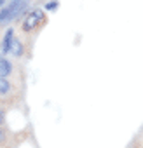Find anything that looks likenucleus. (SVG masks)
<instances>
[{
  "label": "nucleus",
  "instance_id": "nucleus-1",
  "mask_svg": "<svg viewBox=\"0 0 143 148\" xmlns=\"http://www.w3.org/2000/svg\"><path fill=\"white\" fill-rule=\"evenodd\" d=\"M42 21H44V12H42L40 9H35V11H32V12L25 18V21H23V30H25V32H32V30L37 28Z\"/></svg>",
  "mask_w": 143,
  "mask_h": 148
},
{
  "label": "nucleus",
  "instance_id": "nucleus-2",
  "mask_svg": "<svg viewBox=\"0 0 143 148\" xmlns=\"http://www.w3.org/2000/svg\"><path fill=\"white\" fill-rule=\"evenodd\" d=\"M23 2V0H11V2L7 5L2 7V11H0V23H6L7 19L12 18V14L16 12V9L19 7V4Z\"/></svg>",
  "mask_w": 143,
  "mask_h": 148
},
{
  "label": "nucleus",
  "instance_id": "nucleus-3",
  "mask_svg": "<svg viewBox=\"0 0 143 148\" xmlns=\"http://www.w3.org/2000/svg\"><path fill=\"white\" fill-rule=\"evenodd\" d=\"M12 40H14V30L9 28L2 38V45H0V54H7L11 52V45H12Z\"/></svg>",
  "mask_w": 143,
  "mask_h": 148
},
{
  "label": "nucleus",
  "instance_id": "nucleus-4",
  "mask_svg": "<svg viewBox=\"0 0 143 148\" xmlns=\"http://www.w3.org/2000/svg\"><path fill=\"white\" fill-rule=\"evenodd\" d=\"M11 70H12V66L7 59H0V79H6L11 73Z\"/></svg>",
  "mask_w": 143,
  "mask_h": 148
},
{
  "label": "nucleus",
  "instance_id": "nucleus-5",
  "mask_svg": "<svg viewBox=\"0 0 143 148\" xmlns=\"http://www.w3.org/2000/svg\"><path fill=\"white\" fill-rule=\"evenodd\" d=\"M11 52L14 54V56H21L23 54V45H21V42L19 40H12V45H11Z\"/></svg>",
  "mask_w": 143,
  "mask_h": 148
},
{
  "label": "nucleus",
  "instance_id": "nucleus-6",
  "mask_svg": "<svg viewBox=\"0 0 143 148\" xmlns=\"http://www.w3.org/2000/svg\"><path fill=\"white\" fill-rule=\"evenodd\" d=\"M26 7H28V2H25V0H23V2L19 4V7L16 9V12L12 14V18H11V19H16V18H19V16H21V14L26 11Z\"/></svg>",
  "mask_w": 143,
  "mask_h": 148
},
{
  "label": "nucleus",
  "instance_id": "nucleus-7",
  "mask_svg": "<svg viewBox=\"0 0 143 148\" xmlns=\"http://www.w3.org/2000/svg\"><path fill=\"white\" fill-rule=\"evenodd\" d=\"M11 89V84L7 82V79H0V94H7Z\"/></svg>",
  "mask_w": 143,
  "mask_h": 148
},
{
  "label": "nucleus",
  "instance_id": "nucleus-8",
  "mask_svg": "<svg viewBox=\"0 0 143 148\" xmlns=\"http://www.w3.org/2000/svg\"><path fill=\"white\" fill-rule=\"evenodd\" d=\"M56 7H58V4H56V2H51V4H47V9H49V11H54Z\"/></svg>",
  "mask_w": 143,
  "mask_h": 148
},
{
  "label": "nucleus",
  "instance_id": "nucleus-9",
  "mask_svg": "<svg viewBox=\"0 0 143 148\" xmlns=\"http://www.w3.org/2000/svg\"><path fill=\"white\" fill-rule=\"evenodd\" d=\"M2 119H4V113H2V112H0V122H2Z\"/></svg>",
  "mask_w": 143,
  "mask_h": 148
}]
</instances>
